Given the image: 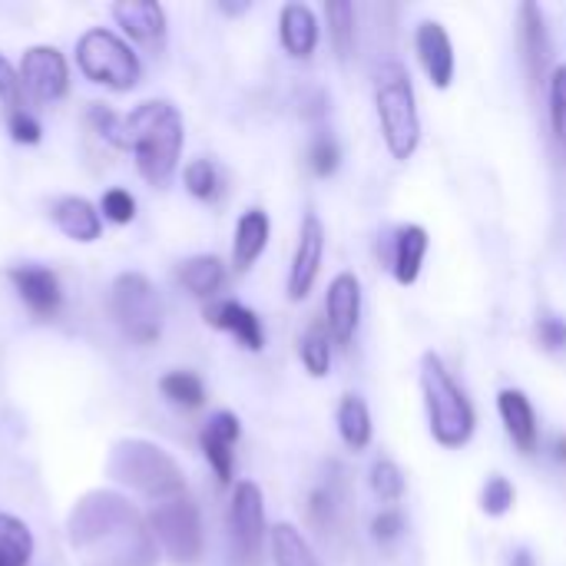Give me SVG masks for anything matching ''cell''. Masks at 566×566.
Here are the masks:
<instances>
[{
    "label": "cell",
    "instance_id": "16",
    "mask_svg": "<svg viewBox=\"0 0 566 566\" xmlns=\"http://www.w3.org/2000/svg\"><path fill=\"white\" fill-rule=\"evenodd\" d=\"M517 33H521V50H524V66H527L531 80L541 83L551 70V60H554V40L547 30V17L537 3L521 7Z\"/></svg>",
    "mask_w": 566,
    "mask_h": 566
},
{
    "label": "cell",
    "instance_id": "18",
    "mask_svg": "<svg viewBox=\"0 0 566 566\" xmlns=\"http://www.w3.org/2000/svg\"><path fill=\"white\" fill-rule=\"evenodd\" d=\"M239 434H242V424H239V418L232 411H216L206 421L202 434H199L202 454L212 464L219 484H229L232 481V444L239 441Z\"/></svg>",
    "mask_w": 566,
    "mask_h": 566
},
{
    "label": "cell",
    "instance_id": "41",
    "mask_svg": "<svg viewBox=\"0 0 566 566\" xmlns=\"http://www.w3.org/2000/svg\"><path fill=\"white\" fill-rule=\"evenodd\" d=\"M401 534H405V517H401V511H395V507L381 511V514L371 521V537H375L378 544H395V541H401Z\"/></svg>",
    "mask_w": 566,
    "mask_h": 566
},
{
    "label": "cell",
    "instance_id": "44",
    "mask_svg": "<svg viewBox=\"0 0 566 566\" xmlns=\"http://www.w3.org/2000/svg\"><path fill=\"white\" fill-rule=\"evenodd\" d=\"M554 458L560 461V464H566V438L560 434V438H554Z\"/></svg>",
    "mask_w": 566,
    "mask_h": 566
},
{
    "label": "cell",
    "instance_id": "26",
    "mask_svg": "<svg viewBox=\"0 0 566 566\" xmlns=\"http://www.w3.org/2000/svg\"><path fill=\"white\" fill-rule=\"evenodd\" d=\"M269 544H272L275 566H322L312 544L305 541V534L292 524H275L269 531Z\"/></svg>",
    "mask_w": 566,
    "mask_h": 566
},
{
    "label": "cell",
    "instance_id": "29",
    "mask_svg": "<svg viewBox=\"0 0 566 566\" xmlns=\"http://www.w3.org/2000/svg\"><path fill=\"white\" fill-rule=\"evenodd\" d=\"M298 355H302V365L312 378H325L332 368V335L318 325L308 328L298 342Z\"/></svg>",
    "mask_w": 566,
    "mask_h": 566
},
{
    "label": "cell",
    "instance_id": "10",
    "mask_svg": "<svg viewBox=\"0 0 566 566\" xmlns=\"http://www.w3.org/2000/svg\"><path fill=\"white\" fill-rule=\"evenodd\" d=\"M20 86L33 103H56L66 96L70 70L56 46H30L20 60Z\"/></svg>",
    "mask_w": 566,
    "mask_h": 566
},
{
    "label": "cell",
    "instance_id": "22",
    "mask_svg": "<svg viewBox=\"0 0 566 566\" xmlns=\"http://www.w3.org/2000/svg\"><path fill=\"white\" fill-rule=\"evenodd\" d=\"M50 219L73 242H93V239H99V229H103L96 206L86 202L83 196H63V199H56L50 206Z\"/></svg>",
    "mask_w": 566,
    "mask_h": 566
},
{
    "label": "cell",
    "instance_id": "7",
    "mask_svg": "<svg viewBox=\"0 0 566 566\" xmlns=\"http://www.w3.org/2000/svg\"><path fill=\"white\" fill-rule=\"evenodd\" d=\"M109 312L123 335L136 345H153L163 335V302L153 282L139 272H123L109 289Z\"/></svg>",
    "mask_w": 566,
    "mask_h": 566
},
{
    "label": "cell",
    "instance_id": "45",
    "mask_svg": "<svg viewBox=\"0 0 566 566\" xmlns=\"http://www.w3.org/2000/svg\"><path fill=\"white\" fill-rule=\"evenodd\" d=\"M245 7H249V3H222V10H226V13H242Z\"/></svg>",
    "mask_w": 566,
    "mask_h": 566
},
{
    "label": "cell",
    "instance_id": "17",
    "mask_svg": "<svg viewBox=\"0 0 566 566\" xmlns=\"http://www.w3.org/2000/svg\"><path fill=\"white\" fill-rule=\"evenodd\" d=\"M206 325L219 328V332H229L242 348L249 352H262L265 348V332H262V322L252 308H245L242 302H232V298H219V302H209L206 312H202Z\"/></svg>",
    "mask_w": 566,
    "mask_h": 566
},
{
    "label": "cell",
    "instance_id": "40",
    "mask_svg": "<svg viewBox=\"0 0 566 566\" xmlns=\"http://www.w3.org/2000/svg\"><path fill=\"white\" fill-rule=\"evenodd\" d=\"M537 342L547 352H554V355L566 352V318H560V315H541L537 318Z\"/></svg>",
    "mask_w": 566,
    "mask_h": 566
},
{
    "label": "cell",
    "instance_id": "32",
    "mask_svg": "<svg viewBox=\"0 0 566 566\" xmlns=\"http://www.w3.org/2000/svg\"><path fill=\"white\" fill-rule=\"evenodd\" d=\"M182 182H186V189L196 196V199H216L219 196V189H222V179H219V169H216V163L212 159H192L186 169H182Z\"/></svg>",
    "mask_w": 566,
    "mask_h": 566
},
{
    "label": "cell",
    "instance_id": "30",
    "mask_svg": "<svg viewBox=\"0 0 566 566\" xmlns=\"http://www.w3.org/2000/svg\"><path fill=\"white\" fill-rule=\"evenodd\" d=\"M159 391L179 405V408H202L206 405V388H202V378L192 375V371H169L163 381H159Z\"/></svg>",
    "mask_w": 566,
    "mask_h": 566
},
{
    "label": "cell",
    "instance_id": "37",
    "mask_svg": "<svg viewBox=\"0 0 566 566\" xmlns=\"http://www.w3.org/2000/svg\"><path fill=\"white\" fill-rule=\"evenodd\" d=\"M308 517L322 531L335 527V521H338V491L332 484L312 491V497H308Z\"/></svg>",
    "mask_w": 566,
    "mask_h": 566
},
{
    "label": "cell",
    "instance_id": "14",
    "mask_svg": "<svg viewBox=\"0 0 566 566\" xmlns=\"http://www.w3.org/2000/svg\"><path fill=\"white\" fill-rule=\"evenodd\" d=\"M7 279L13 282L20 302L36 315V318H53L63 305V289L53 269L43 265H13L7 272Z\"/></svg>",
    "mask_w": 566,
    "mask_h": 566
},
{
    "label": "cell",
    "instance_id": "43",
    "mask_svg": "<svg viewBox=\"0 0 566 566\" xmlns=\"http://www.w3.org/2000/svg\"><path fill=\"white\" fill-rule=\"evenodd\" d=\"M507 566H537V560H534V554H531V551H514V554H511V564Z\"/></svg>",
    "mask_w": 566,
    "mask_h": 566
},
{
    "label": "cell",
    "instance_id": "3",
    "mask_svg": "<svg viewBox=\"0 0 566 566\" xmlns=\"http://www.w3.org/2000/svg\"><path fill=\"white\" fill-rule=\"evenodd\" d=\"M421 395H424V411H428L431 438L441 448H448V451L464 448L474 438L478 411H474L468 391L448 371L444 358L434 355V352L421 355Z\"/></svg>",
    "mask_w": 566,
    "mask_h": 566
},
{
    "label": "cell",
    "instance_id": "39",
    "mask_svg": "<svg viewBox=\"0 0 566 566\" xmlns=\"http://www.w3.org/2000/svg\"><path fill=\"white\" fill-rule=\"evenodd\" d=\"M99 209H103V216H106L109 222H116V226H126V222L136 219V199H133L126 189H109V192H103Z\"/></svg>",
    "mask_w": 566,
    "mask_h": 566
},
{
    "label": "cell",
    "instance_id": "25",
    "mask_svg": "<svg viewBox=\"0 0 566 566\" xmlns=\"http://www.w3.org/2000/svg\"><path fill=\"white\" fill-rule=\"evenodd\" d=\"M179 282L196 298H212L226 282V265L216 255H192L179 265Z\"/></svg>",
    "mask_w": 566,
    "mask_h": 566
},
{
    "label": "cell",
    "instance_id": "12",
    "mask_svg": "<svg viewBox=\"0 0 566 566\" xmlns=\"http://www.w3.org/2000/svg\"><path fill=\"white\" fill-rule=\"evenodd\" d=\"M325 322H328V335L338 345H352L358 322H361V282L355 272H338L328 282V295H325Z\"/></svg>",
    "mask_w": 566,
    "mask_h": 566
},
{
    "label": "cell",
    "instance_id": "6",
    "mask_svg": "<svg viewBox=\"0 0 566 566\" xmlns=\"http://www.w3.org/2000/svg\"><path fill=\"white\" fill-rule=\"evenodd\" d=\"M76 63L83 70L86 80L103 83L109 90H133L143 76L139 56L129 50L126 40H119L116 33L93 27L76 40Z\"/></svg>",
    "mask_w": 566,
    "mask_h": 566
},
{
    "label": "cell",
    "instance_id": "27",
    "mask_svg": "<svg viewBox=\"0 0 566 566\" xmlns=\"http://www.w3.org/2000/svg\"><path fill=\"white\" fill-rule=\"evenodd\" d=\"M33 557V534L23 521L0 514V566H27Z\"/></svg>",
    "mask_w": 566,
    "mask_h": 566
},
{
    "label": "cell",
    "instance_id": "28",
    "mask_svg": "<svg viewBox=\"0 0 566 566\" xmlns=\"http://www.w3.org/2000/svg\"><path fill=\"white\" fill-rule=\"evenodd\" d=\"M325 17H328V36H332V46L342 60L352 56L355 50V3H345V0H335L325 7Z\"/></svg>",
    "mask_w": 566,
    "mask_h": 566
},
{
    "label": "cell",
    "instance_id": "21",
    "mask_svg": "<svg viewBox=\"0 0 566 566\" xmlns=\"http://www.w3.org/2000/svg\"><path fill=\"white\" fill-rule=\"evenodd\" d=\"M113 17L116 23L139 40L143 46H163L166 40V10L153 0H119L113 3Z\"/></svg>",
    "mask_w": 566,
    "mask_h": 566
},
{
    "label": "cell",
    "instance_id": "24",
    "mask_svg": "<svg viewBox=\"0 0 566 566\" xmlns=\"http://www.w3.org/2000/svg\"><path fill=\"white\" fill-rule=\"evenodd\" d=\"M335 424H338L342 441H345L352 451H365V448L371 444L375 424H371V411H368V405H365L361 395H345V398L338 401Z\"/></svg>",
    "mask_w": 566,
    "mask_h": 566
},
{
    "label": "cell",
    "instance_id": "35",
    "mask_svg": "<svg viewBox=\"0 0 566 566\" xmlns=\"http://www.w3.org/2000/svg\"><path fill=\"white\" fill-rule=\"evenodd\" d=\"M338 163H342L338 143H335L328 133H318V136L312 139V146H308V166H312V172L322 176V179H328V176L338 169Z\"/></svg>",
    "mask_w": 566,
    "mask_h": 566
},
{
    "label": "cell",
    "instance_id": "5",
    "mask_svg": "<svg viewBox=\"0 0 566 566\" xmlns=\"http://www.w3.org/2000/svg\"><path fill=\"white\" fill-rule=\"evenodd\" d=\"M106 471L113 481H119V484L133 488L136 494L153 497L159 504L186 494V478H182V468L176 464V458L143 438L119 441L109 451Z\"/></svg>",
    "mask_w": 566,
    "mask_h": 566
},
{
    "label": "cell",
    "instance_id": "9",
    "mask_svg": "<svg viewBox=\"0 0 566 566\" xmlns=\"http://www.w3.org/2000/svg\"><path fill=\"white\" fill-rule=\"evenodd\" d=\"M265 501L259 484L239 481L229 504V541H232V560L235 566H255L265 544Z\"/></svg>",
    "mask_w": 566,
    "mask_h": 566
},
{
    "label": "cell",
    "instance_id": "11",
    "mask_svg": "<svg viewBox=\"0 0 566 566\" xmlns=\"http://www.w3.org/2000/svg\"><path fill=\"white\" fill-rule=\"evenodd\" d=\"M322 259H325V226H322V219L315 212H308L302 219L295 259H292V269H289V298L292 302L308 298V292L315 289V279L322 272Z\"/></svg>",
    "mask_w": 566,
    "mask_h": 566
},
{
    "label": "cell",
    "instance_id": "23",
    "mask_svg": "<svg viewBox=\"0 0 566 566\" xmlns=\"http://www.w3.org/2000/svg\"><path fill=\"white\" fill-rule=\"evenodd\" d=\"M269 232H272V222H269V212L265 209H249V212L239 216L235 239H232V265L239 272H245V269L255 265V259L269 245Z\"/></svg>",
    "mask_w": 566,
    "mask_h": 566
},
{
    "label": "cell",
    "instance_id": "13",
    "mask_svg": "<svg viewBox=\"0 0 566 566\" xmlns=\"http://www.w3.org/2000/svg\"><path fill=\"white\" fill-rule=\"evenodd\" d=\"M415 50H418V60H421L431 86L448 90L458 73V56H454V43H451V33L444 30V23L421 20L415 30Z\"/></svg>",
    "mask_w": 566,
    "mask_h": 566
},
{
    "label": "cell",
    "instance_id": "1",
    "mask_svg": "<svg viewBox=\"0 0 566 566\" xmlns=\"http://www.w3.org/2000/svg\"><path fill=\"white\" fill-rule=\"evenodd\" d=\"M66 541L80 566H156L159 560L149 524L113 491H90L76 501Z\"/></svg>",
    "mask_w": 566,
    "mask_h": 566
},
{
    "label": "cell",
    "instance_id": "31",
    "mask_svg": "<svg viewBox=\"0 0 566 566\" xmlns=\"http://www.w3.org/2000/svg\"><path fill=\"white\" fill-rule=\"evenodd\" d=\"M368 481H371V491H375V497H378L381 504H398V501L405 497V491H408L405 471H401L391 458H378V461L371 464Z\"/></svg>",
    "mask_w": 566,
    "mask_h": 566
},
{
    "label": "cell",
    "instance_id": "8",
    "mask_svg": "<svg viewBox=\"0 0 566 566\" xmlns=\"http://www.w3.org/2000/svg\"><path fill=\"white\" fill-rule=\"evenodd\" d=\"M149 531H153V541L166 551V557L172 564H199V557H202V521H199V507L186 494L156 504V511L149 514Z\"/></svg>",
    "mask_w": 566,
    "mask_h": 566
},
{
    "label": "cell",
    "instance_id": "2",
    "mask_svg": "<svg viewBox=\"0 0 566 566\" xmlns=\"http://www.w3.org/2000/svg\"><path fill=\"white\" fill-rule=\"evenodd\" d=\"M126 149H133L136 166L149 186H166L182 156V116L169 99H146L129 116H123Z\"/></svg>",
    "mask_w": 566,
    "mask_h": 566
},
{
    "label": "cell",
    "instance_id": "42",
    "mask_svg": "<svg viewBox=\"0 0 566 566\" xmlns=\"http://www.w3.org/2000/svg\"><path fill=\"white\" fill-rule=\"evenodd\" d=\"M7 126H10V136H13V143H23V146H33V143H40V123L23 109V113H13V116H7Z\"/></svg>",
    "mask_w": 566,
    "mask_h": 566
},
{
    "label": "cell",
    "instance_id": "15",
    "mask_svg": "<svg viewBox=\"0 0 566 566\" xmlns=\"http://www.w3.org/2000/svg\"><path fill=\"white\" fill-rule=\"evenodd\" d=\"M431 249V235L424 226L418 222H408V226H398L391 232V245H388V269L395 275L398 285H415L421 279V269H424V255Z\"/></svg>",
    "mask_w": 566,
    "mask_h": 566
},
{
    "label": "cell",
    "instance_id": "34",
    "mask_svg": "<svg viewBox=\"0 0 566 566\" xmlns=\"http://www.w3.org/2000/svg\"><path fill=\"white\" fill-rule=\"evenodd\" d=\"M547 83H551V126L557 143L566 149V63L554 66Z\"/></svg>",
    "mask_w": 566,
    "mask_h": 566
},
{
    "label": "cell",
    "instance_id": "33",
    "mask_svg": "<svg viewBox=\"0 0 566 566\" xmlns=\"http://www.w3.org/2000/svg\"><path fill=\"white\" fill-rule=\"evenodd\" d=\"M514 501H517V491L504 474L488 478V484L481 488V511L488 517H504L514 507Z\"/></svg>",
    "mask_w": 566,
    "mask_h": 566
},
{
    "label": "cell",
    "instance_id": "4",
    "mask_svg": "<svg viewBox=\"0 0 566 566\" xmlns=\"http://www.w3.org/2000/svg\"><path fill=\"white\" fill-rule=\"evenodd\" d=\"M375 113L388 153L398 163H408L421 143V113L411 73L398 60H385L375 70Z\"/></svg>",
    "mask_w": 566,
    "mask_h": 566
},
{
    "label": "cell",
    "instance_id": "36",
    "mask_svg": "<svg viewBox=\"0 0 566 566\" xmlns=\"http://www.w3.org/2000/svg\"><path fill=\"white\" fill-rule=\"evenodd\" d=\"M90 126L109 143V146H116V149H126V136H123V116H116L109 106H103V103H90Z\"/></svg>",
    "mask_w": 566,
    "mask_h": 566
},
{
    "label": "cell",
    "instance_id": "20",
    "mask_svg": "<svg viewBox=\"0 0 566 566\" xmlns=\"http://www.w3.org/2000/svg\"><path fill=\"white\" fill-rule=\"evenodd\" d=\"M318 36H322V27L308 3H285L279 10V40L289 56L308 60L318 50Z\"/></svg>",
    "mask_w": 566,
    "mask_h": 566
},
{
    "label": "cell",
    "instance_id": "19",
    "mask_svg": "<svg viewBox=\"0 0 566 566\" xmlns=\"http://www.w3.org/2000/svg\"><path fill=\"white\" fill-rule=\"evenodd\" d=\"M497 411H501L504 431L517 444V451L534 454L537 441H541V424H537V411H534L531 398L521 388H504L497 395Z\"/></svg>",
    "mask_w": 566,
    "mask_h": 566
},
{
    "label": "cell",
    "instance_id": "38",
    "mask_svg": "<svg viewBox=\"0 0 566 566\" xmlns=\"http://www.w3.org/2000/svg\"><path fill=\"white\" fill-rule=\"evenodd\" d=\"M0 103L7 109V116L23 113V86H20V70H13V63L0 53Z\"/></svg>",
    "mask_w": 566,
    "mask_h": 566
}]
</instances>
